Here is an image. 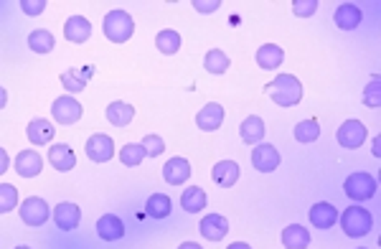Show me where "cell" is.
I'll list each match as a JSON object with an SVG mask.
<instances>
[{
    "label": "cell",
    "instance_id": "obj_1",
    "mask_svg": "<svg viewBox=\"0 0 381 249\" xmlns=\"http://www.w3.org/2000/svg\"><path fill=\"white\" fill-rule=\"evenodd\" d=\"M265 92L269 95V100L277 102L280 107H295L302 100V84L298 76L293 74H277L269 81Z\"/></svg>",
    "mask_w": 381,
    "mask_h": 249
},
{
    "label": "cell",
    "instance_id": "obj_2",
    "mask_svg": "<svg viewBox=\"0 0 381 249\" xmlns=\"http://www.w3.org/2000/svg\"><path fill=\"white\" fill-rule=\"evenodd\" d=\"M102 31L112 43H125V41L133 39L135 34V20L125 11H109L105 15V23H102Z\"/></svg>",
    "mask_w": 381,
    "mask_h": 249
},
{
    "label": "cell",
    "instance_id": "obj_3",
    "mask_svg": "<svg viewBox=\"0 0 381 249\" xmlns=\"http://www.w3.org/2000/svg\"><path fill=\"white\" fill-rule=\"evenodd\" d=\"M338 219H341V229L348 236H366L374 227V219L363 206H348L343 214H338Z\"/></svg>",
    "mask_w": 381,
    "mask_h": 249
},
{
    "label": "cell",
    "instance_id": "obj_4",
    "mask_svg": "<svg viewBox=\"0 0 381 249\" xmlns=\"http://www.w3.org/2000/svg\"><path fill=\"white\" fill-rule=\"evenodd\" d=\"M346 196L354 198V201H366L376 194V178L366 170H359V173H351L346 178Z\"/></svg>",
    "mask_w": 381,
    "mask_h": 249
},
{
    "label": "cell",
    "instance_id": "obj_5",
    "mask_svg": "<svg viewBox=\"0 0 381 249\" xmlns=\"http://www.w3.org/2000/svg\"><path fill=\"white\" fill-rule=\"evenodd\" d=\"M20 222L26 224V227H44L48 222V216H51V209H48V203L39 196H28L26 201L20 203Z\"/></svg>",
    "mask_w": 381,
    "mask_h": 249
},
{
    "label": "cell",
    "instance_id": "obj_6",
    "mask_svg": "<svg viewBox=\"0 0 381 249\" xmlns=\"http://www.w3.org/2000/svg\"><path fill=\"white\" fill-rule=\"evenodd\" d=\"M366 125H363L361 120H346L338 128V145L341 148H348V150H356V148H361L363 142H366Z\"/></svg>",
    "mask_w": 381,
    "mask_h": 249
},
{
    "label": "cell",
    "instance_id": "obj_7",
    "mask_svg": "<svg viewBox=\"0 0 381 249\" xmlns=\"http://www.w3.org/2000/svg\"><path fill=\"white\" fill-rule=\"evenodd\" d=\"M51 115L59 125H74V122H79L81 115H84V107H81L79 102L74 100V97H59L54 100L51 105Z\"/></svg>",
    "mask_w": 381,
    "mask_h": 249
},
{
    "label": "cell",
    "instance_id": "obj_8",
    "mask_svg": "<svg viewBox=\"0 0 381 249\" xmlns=\"http://www.w3.org/2000/svg\"><path fill=\"white\" fill-rule=\"evenodd\" d=\"M84 150H87V158L94 163H107L114 158V142L109 135H92L87 140V145H84Z\"/></svg>",
    "mask_w": 381,
    "mask_h": 249
},
{
    "label": "cell",
    "instance_id": "obj_9",
    "mask_svg": "<svg viewBox=\"0 0 381 249\" xmlns=\"http://www.w3.org/2000/svg\"><path fill=\"white\" fill-rule=\"evenodd\" d=\"M252 166L260 170V173H272V170H277V166H280V153H277V148L269 145V142H260V145L252 150Z\"/></svg>",
    "mask_w": 381,
    "mask_h": 249
},
{
    "label": "cell",
    "instance_id": "obj_10",
    "mask_svg": "<svg viewBox=\"0 0 381 249\" xmlns=\"http://www.w3.org/2000/svg\"><path fill=\"white\" fill-rule=\"evenodd\" d=\"M51 216H54L56 227H59L61 231H74L81 224V209L72 201H61L59 206L51 211Z\"/></svg>",
    "mask_w": 381,
    "mask_h": 249
},
{
    "label": "cell",
    "instance_id": "obj_11",
    "mask_svg": "<svg viewBox=\"0 0 381 249\" xmlns=\"http://www.w3.org/2000/svg\"><path fill=\"white\" fill-rule=\"evenodd\" d=\"M199 231L203 239H208V242H221V239L229 234V222L221 214H208L201 219Z\"/></svg>",
    "mask_w": 381,
    "mask_h": 249
},
{
    "label": "cell",
    "instance_id": "obj_12",
    "mask_svg": "<svg viewBox=\"0 0 381 249\" xmlns=\"http://www.w3.org/2000/svg\"><path fill=\"white\" fill-rule=\"evenodd\" d=\"M224 107L221 105H216V102H208V105H203V107L199 109V115H196V125H199V130H203V133H214V130L221 128V122H224Z\"/></svg>",
    "mask_w": 381,
    "mask_h": 249
},
{
    "label": "cell",
    "instance_id": "obj_13",
    "mask_svg": "<svg viewBox=\"0 0 381 249\" xmlns=\"http://www.w3.org/2000/svg\"><path fill=\"white\" fill-rule=\"evenodd\" d=\"M333 20H335V26L341 28V31H354V28L361 26L363 11L359 6H354V3H341V6L335 8Z\"/></svg>",
    "mask_w": 381,
    "mask_h": 249
},
{
    "label": "cell",
    "instance_id": "obj_14",
    "mask_svg": "<svg viewBox=\"0 0 381 249\" xmlns=\"http://www.w3.org/2000/svg\"><path fill=\"white\" fill-rule=\"evenodd\" d=\"M44 170V161L36 150H20L18 158H15V173L20 178H36V175Z\"/></svg>",
    "mask_w": 381,
    "mask_h": 249
},
{
    "label": "cell",
    "instance_id": "obj_15",
    "mask_svg": "<svg viewBox=\"0 0 381 249\" xmlns=\"http://www.w3.org/2000/svg\"><path fill=\"white\" fill-rule=\"evenodd\" d=\"M163 178L171 186H183V183L191 178V163L186 158H171V161L163 166Z\"/></svg>",
    "mask_w": 381,
    "mask_h": 249
},
{
    "label": "cell",
    "instance_id": "obj_16",
    "mask_svg": "<svg viewBox=\"0 0 381 249\" xmlns=\"http://www.w3.org/2000/svg\"><path fill=\"white\" fill-rule=\"evenodd\" d=\"M92 36V23H89L84 15H72L64 23V39L72 41V43H84Z\"/></svg>",
    "mask_w": 381,
    "mask_h": 249
},
{
    "label": "cell",
    "instance_id": "obj_17",
    "mask_svg": "<svg viewBox=\"0 0 381 249\" xmlns=\"http://www.w3.org/2000/svg\"><path fill=\"white\" fill-rule=\"evenodd\" d=\"M308 216L315 229H330V227H335V222H338V209H335L333 203L321 201L308 211Z\"/></svg>",
    "mask_w": 381,
    "mask_h": 249
},
{
    "label": "cell",
    "instance_id": "obj_18",
    "mask_svg": "<svg viewBox=\"0 0 381 249\" xmlns=\"http://www.w3.org/2000/svg\"><path fill=\"white\" fill-rule=\"evenodd\" d=\"M211 178L221 189H232L239 181V166L234 161H219L214 166V170H211Z\"/></svg>",
    "mask_w": 381,
    "mask_h": 249
},
{
    "label": "cell",
    "instance_id": "obj_19",
    "mask_svg": "<svg viewBox=\"0 0 381 249\" xmlns=\"http://www.w3.org/2000/svg\"><path fill=\"white\" fill-rule=\"evenodd\" d=\"M282 61H285V51H282L277 43H265V46L257 48V64H260V69H265V72L280 69Z\"/></svg>",
    "mask_w": 381,
    "mask_h": 249
},
{
    "label": "cell",
    "instance_id": "obj_20",
    "mask_svg": "<svg viewBox=\"0 0 381 249\" xmlns=\"http://www.w3.org/2000/svg\"><path fill=\"white\" fill-rule=\"evenodd\" d=\"M26 135H28V140L34 142V145H46V142L54 140L56 130L48 120H44V117H36V120L28 122Z\"/></svg>",
    "mask_w": 381,
    "mask_h": 249
},
{
    "label": "cell",
    "instance_id": "obj_21",
    "mask_svg": "<svg viewBox=\"0 0 381 249\" xmlns=\"http://www.w3.org/2000/svg\"><path fill=\"white\" fill-rule=\"evenodd\" d=\"M48 161H51V166H54L56 170L67 173V170H72L74 166H76V155H74V150L69 148L67 142H59V145H51Z\"/></svg>",
    "mask_w": 381,
    "mask_h": 249
},
{
    "label": "cell",
    "instance_id": "obj_22",
    "mask_svg": "<svg viewBox=\"0 0 381 249\" xmlns=\"http://www.w3.org/2000/svg\"><path fill=\"white\" fill-rule=\"evenodd\" d=\"M265 133H267V128H265V120L257 115H249L247 120L239 125V135L241 140L247 142V145H260L262 137H265Z\"/></svg>",
    "mask_w": 381,
    "mask_h": 249
},
{
    "label": "cell",
    "instance_id": "obj_23",
    "mask_svg": "<svg viewBox=\"0 0 381 249\" xmlns=\"http://www.w3.org/2000/svg\"><path fill=\"white\" fill-rule=\"evenodd\" d=\"M97 234H100V239H105V242H117V239L125 236V224L114 214H105L100 222H97Z\"/></svg>",
    "mask_w": 381,
    "mask_h": 249
},
{
    "label": "cell",
    "instance_id": "obj_24",
    "mask_svg": "<svg viewBox=\"0 0 381 249\" xmlns=\"http://www.w3.org/2000/svg\"><path fill=\"white\" fill-rule=\"evenodd\" d=\"M282 244L285 249H305L310 244V231L300 224H290L282 231Z\"/></svg>",
    "mask_w": 381,
    "mask_h": 249
},
{
    "label": "cell",
    "instance_id": "obj_25",
    "mask_svg": "<svg viewBox=\"0 0 381 249\" xmlns=\"http://www.w3.org/2000/svg\"><path fill=\"white\" fill-rule=\"evenodd\" d=\"M105 115H107V120L112 122L114 128H125V125H130L135 117V107L133 105H127V102H112L107 109H105Z\"/></svg>",
    "mask_w": 381,
    "mask_h": 249
},
{
    "label": "cell",
    "instance_id": "obj_26",
    "mask_svg": "<svg viewBox=\"0 0 381 249\" xmlns=\"http://www.w3.org/2000/svg\"><path fill=\"white\" fill-rule=\"evenodd\" d=\"M206 203H208L206 191L199 189V186H191V189H186L181 196V206H183V211H188V214H199V211H203L206 209Z\"/></svg>",
    "mask_w": 381,
    "mask_h": 249
},
{
    "label": "cell",
    "instance_id": "obj_27",
    "mask_svg": "<svg viewBox=\"0 0 381 249\" xmlns=\"http://www.w3.org/2000/svg\"><path fill=\"white\" fill-rule=\"evenodd\" d=\"M56 46V39L51 31H44V28H36L28 34V48L36 51V54H51Z\"/></svg>",
    "mask_w": 381,
    "mask_h": 249
},
{
    "label": "cell",
    "instance_id": "obj_28",
    "mask_svg": "<svg viewBox=\"0 0 381 249\" xmlns=\"http://www.w3.org/2000/svg\"><path fill=\"white\" fill-rule=\"evenodd\" d=\"M203 67H206L208 74H227L232 61H229V56L224 54L221 48H211V51H206V56H203Z\"/></svg>",
    "mask_w": 381,
    "mask_h": 249
},
{
    "label": "cell",
    "instance_id": "obj_29",
    "mask_svg": "<svg viewBox=\"0 0 381 249\" xmlns=\"http://www.w3.org/2000/svg\"><path fill=\"white\" fill-rule=\"evenodd\" d=\"M155 46L166 56L175 54V51L181 48V34H178V31H171V28H163L161 34L155 36Z\"/></svg>",
    "mask_w": 381,
    "mask_h": 249
},
{
    "label": "cell",
    "instance_id": "obj_30",
    "mask_svg": "<svg viewBox=\"0 0 381 249\" xmlns=\"http://www.w3.org/2000/svg\"><path fill=\"white\" fill-rule=\"evenodd\" d=\"M318 137H321V125H318V120H302L295 125V140L302 142V145L315 142Z\"/></svg>",
    "mask_w": 381,
    "mask_h": 249
},
{
    "label": "cell",
    "instance_id": "obj_31",
    "mask_svg": "<svg viewBox=\"0 0 381 249\" xmlns=\"http://www.w3.org/2000/svg\"><path fill=\"white\" fill-rule=\"evenodd\" d=\"M145 211L147 216H153V219H166V216H171V198H168L166 194H153L147 198Z\"/></svg>",
    "mask_w": 381,
    "mask_h": 249
},
{
    "label": "cell",
    "instance_id": "obj_32",
    "mask_svg": "<svg viewBox=\"0 0 381 249\" xmlns=\"http://www.w3.org/2000/svg\"><path fill=\"white\" fill-rule=\"evenodd\" d=\"M142 158H147L145 150H142L140 142H127V145H122L120 150V161L122 166H127V168H135V166H140Z\"/></svg>",
    "mask_w": 381,
    "mask_h": 249
},
{
    "label": "cell",
    "instance_id": "obj_33",
    "mask_svg": "<svg viewBox=\"0 0 381 249\" xmlns=\"http://www.w3.org/2000/svg\"><path fill=\"white\" fill-rule=\"evenodd\" d=\"M87 79H89V72L81 74V69H69V72L61 74V84H64L69 92H81V89L87 87Z\"/></svg>",
    "mask_w": 381,
    "mask_h": 249
},
{
    "label": "cell",
    "instance_id": "obj_34",
    "mask_svg": "<svg viewBox=\"0 0 381 249\" xmlns=\"http://www.w3.org/2000/svg\"><path fill=\"white\" fill-rule=\"evenodd\" d=\"M18 206V191L11 183H0V214H8Z\"/></svg>",
    "mask_w": 381,
    "mask_h": 249
},
{
    "label": "cell",
    "instance_id": "obj_35",
    "mask_svg": "<svg viewBox=\"0 0 381 249\" xmlns=\"http://www.w3.org/2000/svg\"><path fill=\"white\" fill-rule=\"evenodd\" d=\"M140 145H142V150H145L147 158H158V155L166 150V142H163V137H158V135H145Z\"/></svg>",
    "mask_w": 381,
    "mask_h": 249
},
{
    "label": "cell",
    "instance_id": "obj_36",
    "mask_svg": "<svg viewBox=\"0 0 381 249\" xmlns=\"http://www.w3.org/2000/svg\"><path fill=\"white\" fill-rule=\"evenodd\" d=\"M363 105L366 107H379L381 105V84H379V76H374L371 79V84H368L366 89H363Z\"/></svg>",
    "mask_w": 381,
    "mask_h": 249
},
{
    "label": "cell",
    "instance_id": "obj_37",
    "mask_svg": "<svg viewBox=\"0 0 381 249\" xmlns=\"http://www.w3.org/2000/svg\"><path fill=\"white\" fill-rule=\"evenodd\" d=\"M293 11L295 15H300V18H310V15L318 11V0H295Z\"/></svg>",
    "mask_w": 381,
    "mask_h": 249
},
{
    "label": "cell",
    "instance_id": "obj_38",
    "mask_svg": "<svg viewBox=\"0 0 381 249\" xmlns=\"http://www.w3.org/2000/svg\"><path fill=\"white\" fill-rule=\"evenodd\" d=\"M20 11L26 15H41L46 11V0H20Z\"/></svg>",
    "mask_w": 381,
    "mask_h": 249
},
{
    "label": "cell",
    "instance_id": "obj_39",
    "mask_svg": "<svg viewBox=\"0 0 381 249\" xmlns=\"http://www.w3.org/2000/svg\"><path fill=\"white\" fill-rule=\"evenodd\" d=\"M194 8L199 13H214L216 8H221V0H194Z\"/></svg>",
    "mask_w": 381,
    "mask_h": 249
},
{
    "label": "cell",
    "instance_id": "obj_40",
    "mask_svg": "<svg viewBox=\"0 0 381 249\" xmlns=\"http://www.w3.org/2000/svg\"><path fill=\"white\" fill-rule=\"evenodd\" d=\"M8 166H11V158H8V153L3 148H0V175L6 173L8 170Z\"/></svg>",
    "mask_w": 381,
    "mask_h": 249
},
{
    "label": "cell",
    "instance_id": "obj_41",
    "mask_svg": "<svg viewBox=\"0 0 381 249\" xmlns=\"http://www.w3.org/2000/svg\"><path fill=\"white\" fill-rule=\"evenodd\" d=\"M6 102H8V92L3 87H0V109L6 107Z\"/></svg>",
    "mask_w": 381,
    "mask_h": 249
},
{
    "label": "cell",
    "instance_id": "obj_42",
    "mask_svg": "<svg viewBox=\"0 0 381 249\" xmlns=\"http://www.w3.org/2000/svg\"><path fill=\"white\" fill-rule=\"evenodd\" d=\"M178 249H203V247H201V244H196V242H183Z\"/></svg>",
    "mask_w": 381,
    "mask_h": 249
},
{
    "label": "cell",
    "instance_id": "obj_43",
    "mask_svg": "<svg viewBox=\"0 0 381 249\" xmlns=\"http://www.w3.org/2000/svg\"><path fill=\"white\" fill-rule=\"evenodd\" d=\"M227 249H252L249 244H244V242H234V244H229Z\"/></svg>",
    "mask_w": 381,
    "mask_h": 249
},
{
    "label": "cell",
    "instance_id": "obj_44",
    "mask_svg": "<svg viewBox=\"0 0 381 249\" xmlns=\"http://www.w3.org/2000/svg\"><path fill=\"white\" fill-rule=\"evenodd\" d=\"M371 148H374L371 153H374L376 158H379V155H381V142H379V140H374V145H371Z\"/></svg>",
    "mask_w": 381,
    "mask_h": 249
},
{
    "label": "cell",
    "instance_id": "obj_45",
    "mask_svg": "<svg viewBox=\"0 0 381 249\" xmlns=\"http://www.w3.org/2000/svg\"><path fill=\"white\" fill-rule=\"evenodd\" d=\"M15 249H31V247H23V244H20V247H15Z\"/></svg>",
    "mask_w": 381,
    "mask_h": 249
},
{
    "label": "cell",
    "instance_id": "obj_46",
    "mask_svg": "<svg viewBox=\"0 0 381 249\" xmlns=\"http://www.w3.org/2000/svg\"><path fill=\"white\" fill-rule=\"evenodd\" d=\"M356 249H366V247H356Z\"/></svg>",
    "mask_w": 381,
    "mask_h": 249
}]
</instances>
